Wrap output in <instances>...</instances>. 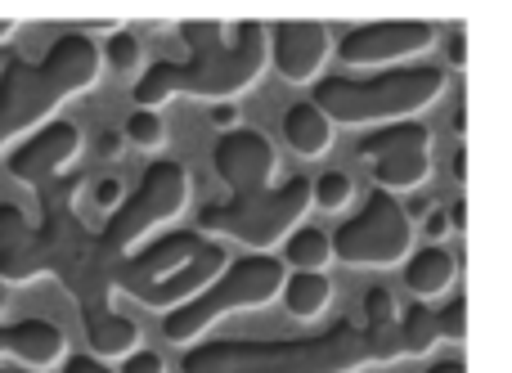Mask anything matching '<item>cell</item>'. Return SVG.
Instances as JSON below:
<instances>
[{
  "instance_id": "1",
  "label": "cell",
  "mask_w": 512,
  "mask_h": 373,
  "mask_svg": "<svg viewBox=\"0 0 512 373\" xmlns=\"http://www.w3.org/2000/svg\"><path fill=\"white\" fill-rule=\"evenodd\" d=\"M77 185L72 180H45L41 185V221H27L23 207L0 203V279L27 284V279H59L72 293L86 324V342L95 360H126L140 351V324L113 306L122 252L108 248L104 230H90L77 216Z\"/></svg>"
},
{
  "instance_id": "2",
  "label": "cell",
  "mask_w": 512,
  "mask_h": 373,
  "mask_svg": "<svg viewBox=\"0 0 512 373\" xmlns=\"http://www.w3.org/2000/svg\"><path fill=\"white\" fill-rule=\"evenodd\" d=\"M180 36L189 45L185 63L158 59L140 81H135V108L158 113V104L176 95L212 99V104H234V95L256 86V77L270 63V45H265V23L243 18V23H180Z\"/></svg>"
},
{
  "instance_id": "3",
  "label": "cell",
  "mask_w": 512,
  "mask_h": 373,
  "mask_svg": "<svg viewBox=\"0 0 512 373\" xmlns=\"http://www.w3.org/2000/svg\"><path fill=\"white\" fill-rule=\"evenodd\" d=\"M99 68H104V54L81 32L59 36L41 63L9 59L0 72V149L54 122V108L95 86Z\"/></svg>"
},
{
  "instance_id": "4",
  "label": "cell",
  "mask_w": 512,
  "mask_h": 373,
  "mask_svg": "<svg viewBox=\"0 0 512 373\" xmlns=\"http://www.w3.org/2000/svg\"><path fill=\"white\" fill-rule=\"evenodd\" d=\"M373 365L364 329L337 320L310 338L279 342H203L185 356V373H360Z\"/></svg>"
},
{
  "instance_id": "5",
  "label": "cell",
  "mask_w": 512,
  "mask_h": 373,
  "mask_svg": "<svg viewBox=\"0 0 512 373\" xmlns=\"http://www.w3.org/2000/svg\"><path fill=\"white\" fill-rule=\"evenodd\" d=\"M445 81V68L432 63H405L364 77H319L310 104L324 108L333 126H391L427 113L445 95Z\"/></svg>"
},
{
  "instance_id": "6",
  "label": "cell",
  "mask_w": 512,
  "mask_h": 373,
  "mask_svg": "<svg viewBox=\"0 0 512 373\" xmlns=\"http://www.w3.org/2000/svg\"><path fill=\"white\" fill-rule=\"evenodd\" d=\"M283 279H288V266H283L279 257H270V252H248V257L230 261V266L221 270V279H212L194 302L167 311L162 338L176 342V347H189V342L203 338L212 324H221L225 315L270 306L274 297L283 293Z\"/></svg>"
},
{
  "instance_id": "7",
  "label": "cell",
  "mask_w": 512,
  "mask_h": 373,
  "mask_svg": "<svg viewBox=\"0 0 512 373\" xmlns=\"http://www.w3.org/2000/svg\"><path fill=\"white\" fill-rule=\"evenodd\" d=\"M310 212V180L292 176L279 189H261V194H234L230 203H207L198 212V234L207 239H234L252 252H270L301 225Z\"/></svg>"
},
{
  "instance_id": "8",
  "label": "cell",
  "mask_w": 512,
  "mask_h": 373,
  "mask_svg": "<svg viewBox=\"0 0 512 373\" xmlns=\"http://www.w3.org/2000/svg\"><path fill=\"white\" fill-rule=\"evenodd\" d=\"M409 252H414V221L400 207V198L382 194V189H373L360 203V212L337 225L333 234V261L355 270L400 266V261H409Z\"/></svg>"
},
{
  "instance_id": "9",
  "label": "cell",
  "mask_w": 512,
  "mask_h": 373,
  "mask_svg": "<svg viewBox=\"0 0 512 373\" xmlns=\"http://www.w3.org/2000/svg\"><path fill=\"white\" fill-rule=\"evenodd\" d=\"M185 203H189V171L167 158L149 162L140 176V189H131V194L122 198V207L108 216V225H104L108 248L131 257L135 243H140L144 234H153L158 225L176 221V216L185 212Z\"/></svg>"
},
{
  "instance_id": "10",
  "label": "cell",
  "mask_w": 512,
  "mask_h": 373,
  "mask_svg": "<svg viewBox=\"0 0 512 373\" xmlns=\"http://www.w3.org/2000/svg\"><path fill=\"white\" fill-rule=\"evenodd\" d=\"M360 158L373 167L382 194H414L432 176V131L423 122L373 126L360 140Z\"/></svg>"
},
{
  "instance_id": "11",
  "label": "cell",
  "mask_w": 512,
  "mask_h": 373,
  "mask_svg": "<svg viewBox=\"0 0 512 373\" xmlns=\"http://www.w3.org/2000/svg\"><path fill=\"white\" fill-rule=\"evenodd\" d=\"M436 45V23L427 18H378V23H355L337 36V59L351 68H405L414 54H427Z\"/></svg>"
},
{
  "instance_id": "12",
  "label": "cell",
  "mask_w": 512,
  "mask_h": 373,
  "mask_svg": "<svg viewBox=\"0 0 512 373\" xmlns=\"http://www.w3.org/2000/svg\"><path fill=\"white\" fill-rule=\"evenodd\" d=\"M265 45H270V63L283 81L292 86H315L324 63L333 59V32L310 18H283V23L265 27Z\"/></svg>"
},
{
  "instance_id": "13",
  "label": "cell",
  "mask_w": 512,
  "mask_h": 373,
  "mask_svg": "<svg viewBox=\"0 0 512 373\" xmlns=\"http://www.w3.org/2000/svg\"><path fill=\"white\" fill-rule=\"evenodd\" d=\"M207 234H198V230H171V234H162V239H153L149 248H140V252H131V257L122 261V275H117V293H126V297H140V293H149V288H158L162 279H171L176 270H185L189 261L198 257V252L207 248Z\"/></svg>"
},
{
  "instance_id": "14",
  "label": "cell",
  "mask_w": 512,
  "mask_h": 373,
  "mask_svg": "<svg viewBox=\"0 0 512 373\" xmlns=\"http://www.w3.org/2000/svg\"><path fill=\"white\" fill-rule=\"evenodd\" d=\"M212 167L234 194H261L270 189L274 167H279V153L265 140L261 131H248V126H234L216 140L212 149Z\"/></svg>"
},
{
  "instance_id": "15",
  "label": "cell",
  "mask_w": 512,
  "mask_h": 373,
  "mask_svg": "<svg viewBox=\"0 0 512 373\" xmlns=\"http://www.w3.org/2000/svg\"><path fill=\"white\" fill-rule=\"evenodd\" d=\"M81 149V131L63 117L45 122L41 131H32L14 153H9V176L23 180V185H36L41 189L45 180H54Z\"/></svg>"
},
{
  "instance_id": "16",
  "label": "cell",
  "mask_w": 512,
  "mask_h": 373,
  "mask_svg": "<svg viewBox=\"0 0 512 373\" xmlns=\"http://www.w3.org/2000/svg\"><path fill=\"white\" fill-rule=\"evenodd\" d=\"M0 356L23 360L32 373L59 365L68 356V338L59 324L50 320H18V324H0Z\"/></svg>"
},
{
  "instance_id": "17",
  "label": "cell",
  "mask_w": 512,
  "mask_h": 373,
  "mask_svg": "<svg viewBox=\"0 0 512 373\" xmlns=\"http://www.w3.org/2000/svg\"><path fill=\"white\" fill-rule=\"evenodd\" d=\"M454 275H459V261H454V252L445 243H427V248L409 252V261H405V288L418 302L445 297L454 288Z\"/></svg>"
},
{
  "instance_id": "18",
  "label": "cell",
  "mask_w": 512,
  "mask_h": 373,
  "mask_svg": "<svg viewBox=\"0 0 512 373\" xmlns=\"http://www.w3.org/2000/svg\"><path fill=\"white\" fill-rule=\"evenodd\" d=\"M283 140H288V149L297 158H324L333 149V122L324 117V108L301 99V104H292L283 113Z\"/></svg>"
},
{
  "instance_id": "19",
  "label": "cell",
  "mask_w": 512,
  "mask_h": 373,
  "mask_svg": "<svg viewBox=\"0 0 512 373\" xmlns=\"http://www.w3.org/2000/svg\"><path fill=\"white\" fill-rule=\"evenodd\" d=\"M279 297H283V306H288V315H297V320H319V315L333 306V279H328L324 270H288Z\"/></svg>"
},
{
  "instance_id": "20",
  "label": "cell",
  "mask_w": 512,
  "mask_h": 373,
  "mask_svg": "<svg viewBox=\"0 0 512 373\" xmlns=\"http://www.w3.org/2000/svg\"><path fill=\"white\" fill-rule=\"evenodd\" d=\"M333 261V234L319 225H297L283 239V266L288 270H324Z\"/></svg>"
},
{
  "instance_id": "21",
  "label": "cell",
  "mask_w": 512,
  "mask_h": 373,
  "mask_svg": "<svg viewBox=\"0 0 512 373\" xmlns=\"http://www.w3.org/2000/svg\"><path fill=\"white\" fill-rule=\"evenodd\" d=\"M436 342H441V324H436L432 306L414 302L409 311H400V347H405V356H427Z\"/></svg>"
},
{
  "instance_id": "22",
  "label": "cell",
  "mask_w": 512,
  "mask_h": 373,
  "mask_svg": "<svg viewBox=\"0 0 512 373\" xmlns=\"http://www.w3.org/2000/svg\"><path fill=\"white\" fill-rule=\"evenodd\" d=\"M351 198H355V185L346 171H324V176L310 180V207H319V212H342Z\"/></svg>"
},
{
  "instance_id": "23",
  "label": "cell",
  "mask_w": 512,
  "mask_h": 373,
  "mask_svg": "<svg viewBox=\"0 0 512 373\" xmlns=\"http://www.w3.org/2000/svg\"><path fill=\"white\" fill-rule=\"evenodd\" d=\"M126 140L140 144V149H162L167 144V122L158 113H149V108H135L126 117Z\"/></svg>"
},
{
  "instance_id": "24",
  "label": "cell",
  "mask_w": 512,
  "mask_h": 373,
  "mask_svg": "<svg viewBox=\"0 0 512 373\" xmlns=\"http://www.w3.org/2000/svg\"><path fill=\"white\" fill-rule=\"evenodd\" d=\"M104 63L113 72H135V68H140V36L113 32V36H108V45H104Z\"/></svg>"
},
{
  "instance_id": "25",
  "label": "cell",
  "mask_w": 512,
  "mask_h": 373,
  "mask_svg": "<svg viewBox=\"0 0 512 373\" xmlns=\"http://www.w3.org/2000/svg\"><path fill=\"white\" fill-rule=\"evenodd\" d=\"M436 324H441V342H463L468 338V302L463 297H450V302L436 311Z\"/></svg>"
},
{
  "instance_id": "26",
  "label": "cell",
  "mask_w": 512,
  "mask_h": 373,
  "mask_svg": "<svg viewBox=\"0 0 512 373\" xmlns=\"http://www.w3.org/2000/svg\"><path fill=\"white\" fill-rule=\"evenodd\" d=\"M423 234H427V243H445L454 234V221H450V207H432L427 212V221H423Z\"/></svg>"
},
{
  "instance_id": "27",
  "label": "cell",
  "mask_w": 512,
  "mask_h": 373,
  "mask_svg": "<svg viewBox=\"0 0 512 373\" xmlns=\"http://www.w3.org/2000/svg\"><path fill=\"white\" fill-rule=\"evenodd\" d=\"M122 373H167V365H162L158 351H131V356L122 360Z\"/></svg>"
},
{
  "instance_id": "28",
  "label": "cell",
  "mask_w": 512,
  "mask_h": 373,
  "mask_svg": "<svg viewBox=\"0 0 512 373\" xmlns=\"http://www.w3.org/2000/svg\"><path fill=\"white\" fill-rule=\"evenodd\" d=\"M445 59H450V68L468 63V32H463V27H450V36H445Z\"/></svg>"
},
{
  "instance_id": "29",
  "label": "cell",
  "mask_w": 512,
  "mask_h": 373,
  "mask_svg": "<svg viewBox=\"0 0 512 373\" xmlns=\"http://www.w3.org/2000/svg\"><path fill=\"white\" fill-rule=\"evenodd\" d=\"M122 180H99L95 185V203L104 207V212H117V207H122Z\"/></svg>"
},
{
  "instance_id": "30",
  "label": "cell",
  "mask_w": 512,
  "mask_h": 373,
  "mask_svg": "<svg viewBox=\"0 0 512 373\" xmlns=\"http://www.w3.org/2000/svg\"><path fill=\"white\" fill-rule=\"evenodd\" d=\"M63 373H113V369H108L104 360H95V356H68Z\"/></svg>"
},
{
  "instance_id": "31",
  "label": "cell",
  "mask_w": 512,
  "mask_h": 373,
  "mask_svg": "<svg viewBox=\"0 0 512 373\" xmlns=\"http://www.w3.org/2000/svg\"><path fill=\"white\" fill-rule=\"evenodd\" d=\"M212 122L221 126V131H234V126H239V108H234V104H216L212 108Z\"/></svg>"
},
{
  "instance_id": "32",
  "label": "cell",
  "mask_w": 512,
  "mask_h": 373,
  "mask_svg": "<svg viewBox=\"0 0 512 373\" xmlns=\"http://www.w3.org/2000/svg\"><path fill=\"white\" fill-rule=\"evenodd\" d=\"M423 373H468V365H463L459 356H450V360H432Z\"/></svg>"
},
{
  "instance_id": "33",
  "label": "cell",
  "mask_w": 512,
  "mask_h": 373,
  "mask_svg": "<svg viewBox=\"0 0 512 373\" xmlns=\"http://www.w3.org/2000/svg\"><path fill=\"white\" fill-rule=\"evenodd\" d=\"M117 149H122V135H117V131H104V135H99V153H104V158H113Z\"/></svg>"
},
{
  "instance_id": "34",
  "label": "cell",
  "mask_w": 512,
  "mask_h": 373,
  "mask_svg": "<svg viewBox=\"0 0 512 373\" xmlns=\"http://www.w3.org/2000/svg\"><path fill=\"white\" fill-rule=\"evenodd\" d=\"M450 221H454V230H463V225H468V203H450Z\"/></svg>"
},
{
  "instance_id": "35",
  "label": "cell",
  "mask_w": 512,
  "mask_h": 373,
  "mask_svg": "<svg viewBox=\"0 0 512 373\" xmlns=\"http://www.w3.org/2000/svg\"><path fill=\"white\" fill-rule=\"evenodd\" d=\"M454 176H459V180H463V176H468V153H463V149H459V153H454Z\"/></svg>"
},
{
  "instance_id": "36",
  "label": "cell",
  "mask_w": 512,
  "mask_h": 373,
  "mask_svg": "<svg viewBox=\"0 0 512 373\" xmlns=\"http://www.w3.org/2000/svg\"><path fill=\"white\" fill-rule=\"evenodd\" d=\"M9 32H14V18H0V41H5Z\"/></svg>"
},
{
  "instance_id": "37",
  "label": "cell",
  "mask_w": 512,
  "mask_h": 373,
  "mask_svg": "<svg viewBox=\"0 0 512 373\" xmlns=\"http://www.w3.org/2000/svg\"><path fill=\"white\" fill-rule=\"evenodd\" d=\"M0 373H32V369H0Z\"/></svg>"
},
{
  "instance_id": "38",
  "label": "cell",
  "mask_w": 512,
  "mask_h": 373,
  "mask_svg": "<svg viewBox=\"0 0 512 373\" xmlns=\"http://www.w3.org/2000/svg\"><path fill=\"white\" fill-rule=\"evenodd\" d=\"M0 306H5V293H0Z\"/></svg>"
}]
</instances>
